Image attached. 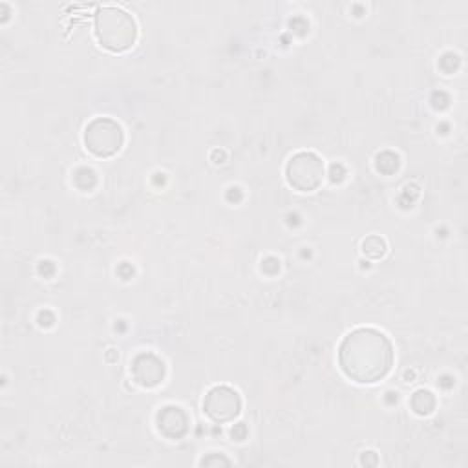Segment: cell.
Returning a JSON list of instances; mask_svg holds the SVG:
<instances>
[{
	"label": "cell",
	"instance_id": "obj_1",
	"mask_svg": "<svg viewBox=\"0 0 468 468\" xmlns=\"http://www.w3.org/2000/svg\"><path fill=\"white\" fill-rule=\"evenodd\" d=\"M393 360L391 340L375 327H356L338 346V366L356 384H375L386 378Z\"/></svg>",
	"mask_w": 468,
	"mask_h": 468
},
{
	"label": "cell",
	"instance_id": "obj_2",
	"mask_svg": "<svg viewBox=\"0 0 468 468\" xmlns=\"http://www.w3.org/2000/svg\"><path fill=\"white\" fill-rule=\"evenodd\" d=\"M93 31L99 44L112 53H124L137 42V24L121 7L102 5L93 16Z\"/></svg>",
	"mask_w": 468,
	"mask_h": 468
},
{
	"label": "cell",
	"instance_id": "obj_3",
	"mask_svg": "<svg viewBox=\"0 0 468 468\" xmlns=\"http://www.w3.org/2000/svg\"><path fill=\"white\" fill-rule=\"evenodd\" d=\"M124 144L122 126L110 117H95L84 128V146L95 157H112Z\"/></svg>",
	"mask_w": 468,
	"mask_h": 468
},
{
	"label": "cell",
	"instance_id": "obj_4",
	"mask_svg": "<svg viewBox=\"0 0 468 468\" xmlns=\"http://www.w3.org/2000/svg\"><path fill=\"white\" fill-rule=\"evenodd\" d=\"M324 177V161L314 152H296L285 165V179L298 192L316 190Z\"/></svg>",
	"mask_w": 468,
	"mask_h": 468
},
{
	"label": "cell",
	"instance_id": "obj_5",
	"mask_svg": "<svg viewBox=\"0 0 468 468\" xmlns=\"http://www.w3.org/2000/svg\"><path fill=\"white\" fill-rule=\"evenodd\" d=\"M203 413L218 422H230L241 413V397L230 386H214L203 399Z\"/></svg>",
	"mask_w": 468,
	"mask_h": 468
},
{
	"label": "cell",
	"instance_id": "obj_6",
	"mask_svg": "<svg viewBox=\"0 0 468 468\" xmlns=\"http://www.w3.org/2000/svg\"><path fill=\"white\" fill-rule=\"evenodd\" d=\"M165 375H166L165 362L150 351H143L135 355V358L132 360V377L143 388L159 386L165 380Z\"/></svg>",
	"mask_w": 468,
	"mask_h": 468
},
{
	"label": "cell",
	"instance_id": "obj_7",
	"mask_svg": "<svg viewBox=\"0 0 468 468\" xmlns=\"http://www.w3.org/2000/svg\"><path fill=\"white\" fill-rule=\"evenodd\" d=\"M155 424L166 439H181L188 431V415L179 406H165L157 411Z\"/></svg>",
	"mask_w": 468,
	"mask_h": 468
},
{
	"label": "cell",
	"instance_id": "obj_8",
	"mask_svg": "<svg viewBox=\"0 0 468 468\" xmlns=\"http://www.w3.org/2000/svg\"><path fill=\"white\" fill-rule=\"evenodd\" d=\"M410 406L417 415H430L435 410V397L428 389H419L413 393Z\"/></svg>",
	"mask_w": 468,
	"mask_h": 468
},
{
	"label": "cell",
	"instance_id": "obj_9",
	"mask_svg": "<svg viewBox=\"0 0 468 468\" xmlns=\"http://www.w3.org/2000/svg\"><path fill=\"white\" fill-rule=\"evenodd\" d=\"M362 252L373 260L382 258L386 254V241L380 236H369L362 243Z\"/></svg>",
	"mask_w": 468,
	"mask_h": 468
}]
</instances>
